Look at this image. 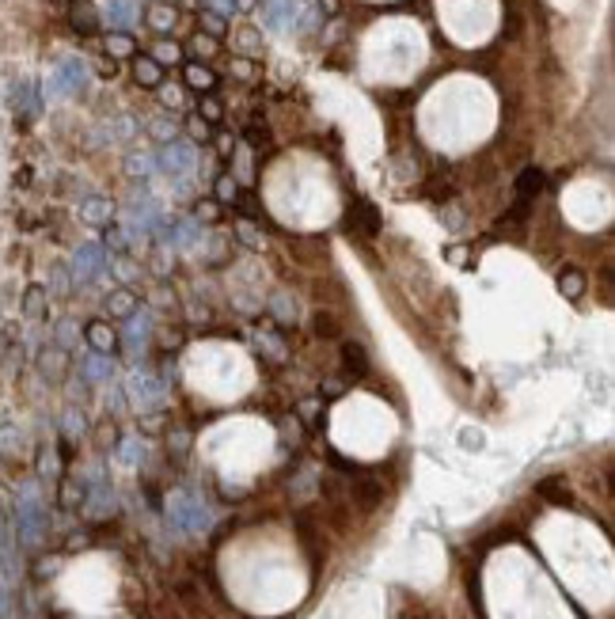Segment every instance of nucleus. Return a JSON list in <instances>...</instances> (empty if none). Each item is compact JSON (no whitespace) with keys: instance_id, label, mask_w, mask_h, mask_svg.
Returning <instances> with one entry per match:
<instances>
[{"instance_id":"412c9836","label":"nucleus","mask_w":615,"mask_h":619,"mask_svg":"<svg viewBox=\"0 0 615 619\" xmlns=\"http://www.w3.org/2000/svg\"><path fill=\"white\" fill-rule=\"evenodd\" d=\"M106 308H111V316H130L137 308V293H130V289H118V293L106 300Z\"/></svg>"},{"instance_id":"bb28decb","label":"nucleus","mask_w":615,"mask_h":619,"mask_svg":"<svg viewBox=\"0 0 615 619\" xmlns=\"http://www.w3.org/2000/svg\"><path fill=\"white\" fill-rule=\"evenodd\" d=\"M106 247H115V251H130V236H122V228L106 225Z\"/></svg>"},{"instance_id":"f704fd0d","label":"nucleus","mask_w":615,"mask_h":619,"mask_svg":"<svg viewBox=\"0 0 615 619\" xmlns=\"http://www.w3.org/2000/svg\"><path fill=\"white\" fill-rule=\"evenodd\" d=\"M319 12H323V15H338L342 5H338V0H319Z\"/></svg>"},{"instance_id":"20e7f679","label":"nucleus","mask_w":615,"mask_h":619,"mask_svg":"<svg viewBox=\"0 0 615 619\" xmlns=\"http://www.w3.org/2000/svg\"><path fill=\"white\" fill-rule=\"evenodd\" d=\"M125 319H130V323H125V346H130V350H141V346L149 342V335H152V316L141 312V308H133Z\"/></svg>"},{"instance_id":"aec40b11","label":"nucleus","mask_w":615,"mask_h":619,"mask_svg":"<svg viewBox=\"0 0 615 619\" xmlns=\"http://www.w3.org/2000/svg\"><path fill=\"white\" fill-rule=\"evenodd\" d=\"M216 202H221V206L240 202V183H236V179H232L228 171H225L221 179H216Z\"/></svg>"},{"instance_id":"9b49d317","label":"nucleus","mask_w":615,"mask_h":619,"mask_svg":"<svg viewBox=\"0 0 615 619\" xmlns=\"http://www.w3.org/2000/svg\"><path fill=\"white\" fill-rule=\"evenodd\" d=\"M342 369H346V376L361 380L369 373V354H365V346H357V342H342Z\"/></svg>"},{"instance_id":"7ed1b4c3","label":"nucleus","mask_w":615,"mask_h":619,"mask_svg":"<svg viewBox=\"0 0 615 619\" xmlns=\"http://www.w3.org/2000/svg\"><path fill=\"white\" fill-rule=\"evenodd\" d=\"M160 240H164L168 247H190L197 240V225L190 221V217H171V221H160Z\"/></svg>"},{"instance_id":"0eeeda50","label":"nucleus","mask_w":615,"mask_h":619,"mask_svg":"<svg viewBox=\"0 0 615 619\" xmlns=\"http://www.w3.org/2000/svg\"><path fill=\"white\" fill-rule=\"evenodd\" d=\"M69 20H72V27H77L80 34H96L99 31V12H96L92 0H72Z\"/></svg>"},{"instance_id":"393cba45","label":"nucleus","mask_w":615,"mask_h":619,"mask_svg":"<svg viewBox=\"0 0 615 619\" xmlns=\"http://www.w3.org/2000/svg\"><path fill=\"white\" fill-rule=\"evenodd\" d=\"M125 168H130V175H149L152 168H156V156H130V160H125Z\"/></svg>"},{"instance_id":"2f4dec72","label":"nucleus","mask_w":615,"mask_h":619,"mask_svg":"<svg viewBox=\"0 0 615 619\" xmlns=\"http://www.w3.org/2000/svg\"><path fill=\"white\" fill-rule=\"evenodd\" d=\"M152 134L160 141H175V122H152Z\"/></svg>"},{"instance_id":"2eb2a0df","label":"nucleus","mask_w":615,"mask_h":619,"mask_svg":"<svg viewBox=\"0 0 615 619\" xmlns=\"http://www.w3.org/2000/svg\"><path fill=\"white\" fill-rule=\"evenodd\" d=\"M106 53H111V58H133L137 53L133 34L130 31H111L106 34Z\"/></svg>"},{"instance_id":"f3484780","label":"nucleus","mask_w":615,"mask_h":619,"mask_svg":"<svg viewBox=\"0 0 615 619\" xmlns=\"http://www.w3.org/2000/svg\"><path fill=\"white\" fill-rule=\"evenodd\" d=\"M558 289H563V297H570V300H577L585 293V274L582 270H563V278H558Z\"/></svg>"},{"instance_id":"e433bc0d","label":"nucleus","mask_w":615,"mask_h":619,"mask_svg":"<svg viewBox=\"0 0 615 619\" xmlns=\"http://www.w3.org/2000/svg\"><path fill=\"white\" fill-rule=\"evenodd\" d=\"M197 217H206V221H213V217H216V206H197Z\"/></svg>"},{"instance_id":"dca6fc26","label":"nucleus","mask_w":615,"mask_h":619,"mask_svg":"<svg viewBox=\"0 0 615 619\" xmlns=\"http://www.w3.org/2000/svg\"><path fill=\"white\" fill-rule=\"evenodd\" d=\"M149 58H152L156 65H179V61H183V46L171 42V39H160V42L152 46Z\"/></svg>"},{"instance_id":"473e14b6","label":"nucleus","mask_w":615,"mask_h":619,"mask_svg":"<svg viewBox=\"0 0 615 619\" xmlns=\"http://www.w3.org/2000/svg\"><path fill=\"white\" fill-rule=\"evenodd\" d=\"M247 141H251V144H255V149H262V144L270 141V134H266V125H251V130H247Z\"/></svg>"},{"instance_id":"9d476101","label":"nucleus","mask_w":615,"mask_h":619,"mask_svg":"<svg viewBox=\"0 0 615 619\" xmlns=\"http://www.w3.org/2000/svg\"><path fill=\"white\" fill-rule=\"evenodd\" d=\"M350 225H353V232H361V236H376V232H380V213H376V206H372V202H353V209H350Z\"/></svg>"},{"instance_id":"f257e3e1","label":"nucleus","mask_w":615,"mask_h":619,"mask_svg":"<svg viewBox=\"0 0 615 619\" xmlns=\"http://www.w3.org/2000/svg\"><path fill=\"white\" fill-rule=\"evenodd\" d=\"M156 168L168 175H187L194 171V149L187 141H164V149L156 152Z\"/></svg>"},{"instance_id":"72a5a7b5","label":"nucleus","mask_w":615,"mask_h":619,"mask_svg":"<svg viewBox=\"0 0 615 619\" xmlns=\"http://www.w3.org/2000/svg\"><path fill=\"white\" fill-rule=\"evenodd\" d=\"M216 149H221V156H228L232 149H236V141H232L228 134H221V137H216Z\"/></svg>"},{"instance_id":"a211bd4d","label":"nucleus","mask_w":615,"mask_h":619,"mask_svg":"<svg viewBox=\"0 0 615 619\" xmlns=\"http://www.w3.org/2000/svg\"><path fill=\"white\" fill-rule=\"evenodd\" d=\"M202 12V34H209V39L221 42L225 34H228V23H225V15L221 12H209V8H197Z\"/></svg>"},{"instance_id":"cd10ccee","label":"nucleus","mask_w":615,"mask_h":619,"mask_svg":"<svg viewBox=\"0 0 615 619\" xmlns=\"http://www.w3.org/2000/svg\"><path fill=\"white\" fill-rule=\"evenodd\" d=\"M84 369H87V376H96V380H99V376H111V365H106L103 357H87Z\"/></svg>"},{"instance_id":"423d86ee","label":"nucleus","mask_w":615,"mask_h":619,"mask_svg":"<svg viewBox=\"0 0 615 619\" xmlns=\"http://www.w3.org/2000/svg\"><path fill=\"white\" fill-rule=\"evenodd\" d=\"M133 80L141 88H160L164 84V65H156L149 53H133Z\"/></svg>"},{"instance_id":"7c9ffc66","label":"nucleus","mask_w":615,"mask_h":619,"mask_svg":"<svg viewBox=\"0 0 615 619\" xmlns=\"http://www.w3.org/2000/svg\"><path fill=\"white\" fill-rule=\"evenodd\" d=\"M213 46H216V39H209V34H194V50L202 53V58H209Z\"/></svg>"},{"instance_id":"6e6552de","label":"nucleus","mask_w":615,"mask_h":619,"mask_svg":"<svg viewBox=\"0 0 615 619\" xmlns=\"http://www.w3.org/2000/svg\"><path fill=\"white\" fill-rule=\"evenodd\" d=\"M144 20H149V27L156 34H168L179 20V12H175V5H168V0H152V5L144 8Z\"/></svg>"},{"instance_id":"5701e85b","label":"nucleus","mask_w":615,"mask_h":619,"mask_svg":"<svg viewBox=\"0 0 615 619\" xmlns=\"http://www.w3.org/2000/svg\"><path fill=\"white\" fill-rule=\"evenodd\" d=\"M187 130H190V137H194V141H209V134H213V125H209V122H206L202 115H197V111H194V115L187 118Z\"/></svg>"},{"instance_id":"4468645a","label":"nucleus","mask_w":615,"mask_h":619,"mask_svg":"<svg viewBox=\"0 0 615 619\" xmlns=\"http://www.w3.org/2000/svg\"><path fill=\"white\" fill-rule=\"evenodd\" d=\"M111 23L115 31H125V27H133L137 23V0H111Z\"/></svg>"},{"instance_id":"ddd939ff","label":"nucleus","mask_w":615,"mask_h":619,"mask_svg":"<svg viewBox=\"0 0 615 619\" xmlns=\"http://www.w3.org/2000/svg\"><path fill=\"white\" fill-rule=\"evenodd\" d=\"M80 217H84V221H92V225H111L115 206L106 202V198H87V202L80 206Z\"/></svg>"},{"instance_id":"1a4fd4ad","label":"nucleus","mask_w":615,"mask_h":619,"mask_svg":"<svg viewBox=\"0 0 615 619\" xmlns=\"http://www.w3.org/2000/svg\"><path fill=\"white\" fill-rule=\"evenodd\" d=\"M183 80H187V88H194V92H213L216 88V72L209 69V65H202V61H187L183 65Z\"/></svg>"},{"instance_id":"b1692460","label":"nucleus","mask_w":615,"mask_h":619,"mask_svg":"<svg viewBox=\"0 0 615 619\" xmlns=\"http://www.w3.org/2000/svg\"><path fill=\"white\" fill-rule=\"evenodd\" d=\"M236 236H240V240L247 244V247H262V236H259V228L255 225H251V221H236Z\"/></svg>"},{"instance_id":"4c0bfd02","label":"nucleus","mask_w":615,"mask_h":619,"mask_svg":"<svg viewBox=\"0 0 615 619\" xmlns=\"http://www.w3.org/2000/svg\"><path fill=\"white\" fill-rule=\"evenodd\" d=\"M179 8H202L197 0H179Z\"/></svg>"},{"instance_id":"6ab92c4d","label":"nucleus","mask_w":615,"mask_h":619,"mask_svg":"<svg viewBox=\"0 0 615 619\" xmlns=\"http://www.w3.org/2000/svg\"><path fill=\"white\" fill-rule=\"evenodd\" d=\"M197 115H202V118H206L209 125H216V122L225 118V103L216 99L213 92H206V96H202V103H197Z\"/></svg>"},{"instance_id":"c9c22d12","label":"nucleus","mask_w":615,"mask_h":619,"mask_svg":"<svg viewBox=\"0 0 615 619\" xmlns=\"http://www.w3.org/2000/svg\"><path fill=\"white\" fill-rule=\"evenodd\" d=\"M232 5H236V12H255L262 0H232Z\"/></svg>"},{"instance_id":"a878e982","label":"nucleus","mask_w":615,"mask_h":619,"mask_svg":"<svg viewBox=\"0 0 615 619\" xmlns=\"http://www.w3.org/2000/svg\"><path fill=\"white\" fill-rule=\"evenodd\" d=\"M232 77H240V80H251V77H255V61H251V58H232Z\"/></svg>"},{"instance_id":"4be33fe9","label":"nucleus","mask_w":615,"mask_h":619,"mask_svg":"<svg viewBox=\"0 0 615 619\" xmlns=\"http://www.w3.org/2000/svg\"><path fill=\"white\" fill-rule=\"evenodd\" d=\"M236 46H240L243 53H259V46H262L259 31H255V27H240V31H236Z\"/></svg>"},{"instance_id":"c85d7f7f","label":"nucleus","mask_w":615,"mask_h":619,"mask_svg":"<svg viewBox=\"0 0 615 619\" xmlns=\"http://www.w3.org/2000/svg\"><path fill=\"white\" fill-rule=\"evenodd\" d=\"M316 335H327V338H331V335H338V323H335L331 316H323V312H319V316H316Z\"/></svg>"},{"instance_id":"39448f33","label":"nucleus","mask_w":615,"mask_h":619,"mask_svg":"<svg viewBox=\"0 0 615 619\" xmlns=\"http://www.w3.org/2000/svg\"><path fill=\"white\" fill-rule=\"evenodd\" d=\"M84 338H87V346H92L96 354H106V357H111V354H115V346H118V335H115V327H111V323H103V319L87 323Z\"/></svg>"},{"instance_id":"f03ea898","label":"nucleus","mask_w":615,"mask_h":619,"mask_svg":"<svg viewBox=\"0 0 615 619\" xmlns=\"http://www.w3.org/2000/svg\"><path fill=\"white\" fill-rule=\"evenodd\" d=\"M72 274L77 282H96L103 274V244H80L72 254Z\"/></svg>"},{"instance_id":"c756f323","label":"nucleus","mask_w":615,"mask_h":619,"mask_svg":"<svg viewBox=\"0 0 615 619\" xmlns=\"http://www.w3.org/2000/svg\"><path fill=\"white\" fill-rule=\"evenodd\" d=\"M156 92H160V103H164V106H179V103H183V96H179L175 88H164V84H160Z\"/></svg>"},{"instance_id":"f8f14e48","label":"nucleus","mask_w":615,"mask_h":619,"mask_svg":"<svg viewBox=\"0 0 615 619\" xmlns=\"http://www.w3.org/2000/svg\"><path fill=\"white\" fill-rule=\"evenodd\" d=\"M544 187H547V171L544 168H524L517 175V198H520V202H532V198Z\"/></svg>"}]
</instances>
